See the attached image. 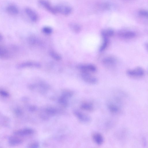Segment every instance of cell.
I'll return each mask as SVG.
<instances>
[{
    "instance_id": "19",
    "label": "cell",
    "mask_w": 148,
    "mask_h": 148,
    "mask_svg": "<svg viewBox=\"0 0 148 148\" xmlns=\"http://www.w3.org/2000/svg\"><path fill=\"white\" fill-rule=\"evenodd\" d=\"M71 29L74 32L78 33L81 30V27L79 24L74 23H71L69 24Z\"/></svg>"
},
{
    "instance_id": "16",
    "label": "cell",
    "mask_w": 148,
    "mask_h": 148,
    "mask_svg": "<svg viewBox=\"0 0 148 148\" xmlns=\"http://www.w3.org/2000/svg\"><path fill=\"white\" fill-rule=\"evenodd\" d=\"M81 108L83 110L89 112H92L94 109L93 104L90 102H85L82 103L81 105Z\"/></svg>"
},
{
    "instance_id": "27",
    "label": "cell",
    "mask_w": 148,
    "mask_h": 148,
    "mask_svg": "<svg viewBox=\"0 0 148 148\" xmlns=\"http://www.w3.org/2000/svg\"><path fill=\"white\" fill-rule=\"evenodd\" d=\"M100 7L103 9H109L110 6L107 3H104L100 5Z\"/></svg>"
},
{
    "instance_id": "8",
    "label": "cell",
    "mask_w": 148,
    "mask_h": 148,
    "mask_svg": "<svg viewBox=\"0 0 148 148\" xmlns=\"http://www.w3.org/2000/svg\"><path fill=\"white\" fill-rule=\"evenodd\" d=\"M136 35L135 32L131 31H121L118 33V35L120 38L126 40L134 38Z\"/></svg>"
},
{
    "instance_id": "18",
    "label": "cell",
    "mask_w": 148,
    "mask_h": 148,
    "mask_svg": "<svg viewBox=\"0 0 148 148\" xmlns=\"http://www.w3.org/2000/svg\"><path fill=\"white\" fill-rule=\"evenodd\" d=\"M9 57L10 54L9 51L6 49L0 46V58L7 59Z\"/></svg>"
},
{
    "instance_id": "12",
    "label": "cell",
    "mask_w": 148,
    "mask_h": 148,
    "mask_svg": "<svg viewBox=\"0 0 148 148\" xmlns=\"http://www.w3.org/2000/svg\"><path fill=\"white\" fill-rule=\"evenodd\" d=\"M40 64L36 63L31 61H27L23 62L18 64L17 66V68L18 69H23L31 67L39 68L40 67Z\"/></svg>"
},
{
    "instance_id": "5",
    "label": "cell",
    "mask_w": 148,
    "mask_h": 148,
    "mask_svg": "<svg viewBox=\"0 0 148 148\" xmlns=\"http://www.w3.org/2000/svg\"><path fill=\"white\" fill-rule=\"evenodd\" d=\"M102 63L107 67L112 68L116 65L117 63V60L113 57L108 56L104 57L102 59Z\"/></svg>"
},
{
    "instance_id": "30",
    "label": "cell",
    "mask_w": 148,
    "mask_h": 148,
    "mask_svg": "<svg viewBox=\"0 0 148 148\" xmlns=\"http://www.w3.org/2000/svg\"><path fill=\"white\" fill-rule=\"evenodd\" d=\"M36 109L35 107L34 106H31L29 108V110L31 111H34Z\"/></svg>"
},
{
    "instance_id": "31",
    "label": "cell",
    "mask_w": 148,
    "mask_h": 148,
    "mask_svg": "<svg viewBox=\"0 0 148 148\" xmlns=\"http://www.w3.org/2000/svg\"><path fill=\"white\" fill-rule=\"evenodd\" d=\"M3 39V36L0 34V41H2Z\"/></svg>"
},
{
    "instance_id": "3",
    "label": "cell",
    "mask_w": 148,
    "mask_h": 148,
    "mask_svg": "<svg viewBox=\"0 0 148 148\" xmlns=\"http://www.w3.org/2000/svg\"><path fill=\"white\" fill-rule=\"evenodd\" d=\"M54 8L57 13H59L66 16L70 15L72 11V8L68 6L58 5Z\"/></svg>"
},
{
    "instance_id": "26",
    "label": "cell",
    "mask_w": 148,
    "mask_h": 148,
    "mask_svg": "<svg viewBox=\"0 0 148 148\" xmlns=\"http://www.w3.org/2000/svg\"><path fill=\"white\" fill-rule=\"evenodd\" d=\"M139 13L140 16L143 17H147L148 16L147 12L145 10H140L139 11Z\"/></svg>"
},
{
    "instance_id": "21",
    "label": "cell",
    "mask_w": 148,
    "mask_h": 148,
    "mask_svg": "<svg viewBox=\"0 0 148 148\" xmlns=\"http://www.w3.org/2000/svg\"><path fill=\"white\" fill-rule=\"evenodd\" d=\"M46 112L49 115L54 116L57 113L58 111L56 109L50 107L46 109Z\"/></svg>"
},
{
    "instance_id": "7",
    "label": "cell",
    "mask_w": 148,
    "mask_h": 148,
    "mask_svg": "<svg viewBox=\"0 0 148 148\" xmlns=\"http://www.w3.org/2000/svg\"><path fill=\"white\" fill-rule=\"evenodd\" d=\"M73 113L79 120L82 122L88 123L90 122L91 120V118L90 116L79 111L75 110L74 111Z\"/></svg>"
},
{
    "instance_id": "15",
    "label": "cell",
    "mask_w": 148,
    "mask_h": 148,
    "mask_svg": "<svg viewBox=\"0 0 148 148\" xmlns=\"http://www.w3.org/2000/svg\"><path fill=\"white\" fill-rule=\"evenodd\" d=\"M6 10L9 14L12 15H16L19 13V10L17 7L13 5L8 6L7 7Z\"/></svg>"
},
{
    "instance_id": "28",
    "label": "cell",
    "mask_w": 148,
    "mask_h": 148,
    "mask_svg": "<svg viewBox=\"0 0 148 148\" xmlns=\"http://www.w3.org/2000/svg\"><path fill=\"white\" fill-rule=\"evenodd\" d=\"M15 113L18 115H21L22 112V110L19 108H17L15 110Z\"/></svg>"
},
{
    "instance_id": "1",
    "label": "cell",
    "mask_w": 148,
    "mask_h": 148,
    "mask_svg": "<svg viewBox=\"0 0 148 148\" xmlns=\"http://www.w3.org/2000/svg\"><path fill=\"white\" fill-rule=\"evenodd\" d=\"M110 100L107 103V107L110 112L114 114H118L120 112L122 108L121 100L118 97Z\"/></svg>"
},
{
    "instance_id": "22",
    "label": "cell",
    "mask_w": 148,
    "mask_h": 148,
    "mask_svg": "<svg viewBox=\"0 0 148 148\" xmlns=\"http://www.w3.org/2000/svg\"><path fill=\"white\" fill-rule=\"evenodd\" d=\"M68 99L62 95L59 100V102L60 104L64 106H66L68 105Z\"/></svg>"
},
{
    "instance_id": "17",
    "label": "cell",
    "mask_w": 148,
    "mask_h": 148,
    "mask_svg": "<svg viewBox=\"0 0 148 148\" xmlns=\"http://www.w3.org/2000/svg\"><path fill=\"white\" fill-rule=\"evenodd\" d=\"M9 142L10 145H15L22 143L23 141L18 137H12L9 138Z\"/></svg>"
},
{
    "instance_id": "23",
    "label": "cell",
    "mask_w": 148,
    "mask_h": 148,
    "mask_svg": "<svg viewBox=\"0 0 148 148\" xmlns=\"http://www.w3.org/2000/svg\"><path fill=\"white\" fill-rule=\"evenodd\" d=\"M50 56L54 59L59 61L61 59V57L56 52L54 51H51L50 52Z\"/></svg>"
},
{
    "instance_id": "11",
    "label": "cell",
    "mask_w": 148,
    "mask_h": 148,
    "mask_svg": "<svg viewBox=\"0 0 148 148\" xmlns=\"http://www.w3.org/2000/svg\"><path fill=\"white\" fill-rule=\"evenodd\" d=\"M25 11L26 15L32 21L36 22L38 21V16L32 9L29 8H26L25 9Z\"/></svg>"
},
{
    "instance_id": "9",
    "label": "cell",
    "mask_w": 148,
    "mask_h": 148,
    "mask_svg": "<svg viewBox=\"0 0 148 148\" xmlns=\"http://www.w3.org/2000/svg\"><path fill=\"white\" fill-rule=\"evenodd\" d=\"M33 130L30 128H25L18 130L15 131L14 135L19 136H24L31 135L34 133Z\"/></svg>"
},
{
    "instance_id": "6",
    "label": "cell",
    "mask_w": 148,
    "mask_h": 148,
    "mask_svg": "<svg viewBox=\"0 0 148 148\" xmlns=\"http://www.w3.org/2000/svg\"><path fill=\"white\" fill-rule=\"evenodd\" d=\"M79 69H80L82 72L88 73H94L97 71L96 67L92 64H86L79 65L78 66Z\"/></svg>"
},
{
    "instance_id": "14",
    "label": "cell",
    "mask_w": 148,
    "mask_h": 148,
    "mask_svg": "<svg viewBox=\"0 0 148 148\" xmlns=\"http://www.w3.org/2000/svg\"><path fill=\"white\" fill-rule=\"evenodd\" d=\"M114 30L111 28L104 30L101 32V35L103 38L108 39L110 37L114 36Z\"/></svg>"
},
{
    "instance_id": "24",
    "label": "cell",
    "mask_w": 148,
    "mask_h": 148,
    "mask_svg": "<svg viewBox=\"0 0 148 148\" xmlns=\"http://www.w3.org/2000/svg\"><path fill=\"white\" fill-rule=\"evenodd\" d=\"M43 32L46 34H49L52 33V29L49 27H45L43 28L42 29Z\"/></svg>"
},
{
    "instance_id": "20",
    "label": "cell",
    "mask_w": 148,
    "mask_h": 148,
    "mask_svg": "<svg viewBox=\"0 0 148 148\" xmlns=\"http://www.w3.org/2000/svg\"><path fill=\"white\" fill-rule=\"evenodd\" d=\"M103 43L99 49V51L100 52L104 51L108 47L109 43V41L108 39L103 38Z\"/></svg>"
},
{
    "instance_id": "25",
    "label": "cell",
    "mask_w": 148,
    "mask_h": 148,
    "mask_svg": "<svg viewBox=\"0 0 148 148\" xmlns=\"http://www.w3.org/2000/svg\"><path fill=\"white\" fill-rule=\"evenodd\" d=\"M0 96L3 97L7 98L9 97V94L6 91L3 89H0Z\"/></svg>"
},
{
    "instance_id": "13",
    "label": "cell",
    "mask_w": 148,
    "mask_h": 148,
    "mask_svg": "<svg viewBox=\"0 0 148 148\" xmlns=\"http://www.w3.org/2000/svg\"><path fill=\"white\" fill-rule=\"evenodd\" d=\"M92 137L95 143L98 145H101L104 143V141L103 137L100 133H94L92 135Z\"/></svg>"
},
{
    "instance_id": "29",
    "label": "cell",
    "mask_w": 148,
    "mask_h": 148,
    "mask_svg": "<svg viewBox=\"0 0 148 148\" xmlns=\"http://www.w3.org/2000/svg\"><path fill=\"white\" fill-rule=\"evenodd\" d=\"M39 146V145L38 143H35L31 144L29 145V147L30 148H38Z\"/></svg>"
},
{
    "instance_id": "10",
    "label": "cell",
    "mask_w": 148,
    "mask_h": 148,
    "mask_svg": "<svg viewBox=\"0 0 148 148\" xmlns=\"http://www.w3.org/2000/svg\"><path fill=\"white\" fill-rule=\"evenodd\" d=\"M39 3L43 7L53 14L57 13L54 7H53L50 3L47 0H39Z\"/></svg>"
},
{
    "instance_id": "4",
    "label": "cell",
    "mask_w": 148,
    "mask_h": 148,
    "mask_svg": "<svg viewBox=\"0 0 148 148\" xmlns=\"http://www.w3.org/2000/svg\"><path fill=\"white\" fill-rule=\"evenodd\" d=\"M81 76L83 80L88 84L95 85L98 82L97 79L91 75L89 73L82 72Z\"/></svg>"
},
{
    "instance_id": "2",
    "label": "cell",
    "mask_w": 148,
    "mask_h": 148,
    "mask_svg": "<svg viewBox=\"0 0 148 148\" xmlns=\"http://www.w3.org/2000/svg\"><path fill=\"white\" fill-rule=\"evenodd\" d=\"M126 73L129 77L139 78H141L144 75L145 71L142 68L139 67L134 69L128 70Z\"/></svg>"
}]
</instances>
